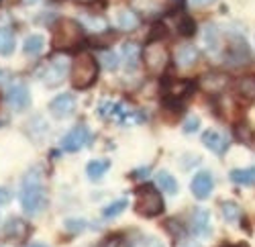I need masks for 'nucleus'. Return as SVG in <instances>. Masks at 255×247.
<instances>
[{
	"mask_svg": "<svg viewBox=\"0 0 255 247\" xmlns=\"http://www.w3.org/2000/svg\"><path fill=\"white\" fill-rule=\"evenodd\" d=\"M47 196H45V186H43V176L39 170H31L20 184V207L31 217L39 215L45 209Z\"/></svg>",
	"mask_w": 255,
	"mask_h": 247,
	"instance_id": "nucleus-1",
	"label": "nucleus"
},
{
	"mask_svg": "<svg viewBox=\"0 0 255 247\" xmlns=\"http://www.w3.org/2000/svg\"><path fill=\"white\" fill-rule=\"evenodd\" d=\"M72 86L76 90H86L90 88L96 78H98V59L88 53V51H82L72 64Z\"/></svg>",
	"mask_w": 255,
	"mask_h": 247,
	"instance_id": "nucleus-2",
	"label": "nucleus"
},
{
	"mask_svg": "<svg viewBox=\"0 0 255 247\" xmlns=\"http://www.w3.org/2000/svg\"><path fill=\"white\" fill-rule=\"evenodd\" d=\"M143 66L151 76H161L169 64V49L161 39H149V43L143 47Z\"/></svg>",
	"mask_w": 255,
	"mask_h": 247,
	"instance_id": "nucleus-3",
	"label": "nucleus"
},
{
	"mask_svg": "<svg viewBox=\"0 0 255 247\" xmlns=\"http://www.w3.org/2000/svg\"><path fill=\"white\" fill-rule=\"evenodd\" d=\"M84 33L78 20L72 18H61L53 27V47L55 49H72L82 41Z\"/></svg>",
	"mask_w": 255,
	"mask_h": 247,
	"instance_id": "nucleus-4",
	"label": "nucleus"
},
{
	"mask_svg": "<svg viewBox=\"0 0 255 247\" xmlns=\"http://www.w3.org/2000/svg\"><path fill=\"white\" fill-rule=\"evenodd\" d=\"M135 211L141 217H157L163 211V196L153 186H141L135 192Z\"/></svg>",
	"mask_w": 255,
	"mask_h": 247,
	"instance_id": "nucleus-5",
	"label": "nucleus"
},
{
	"mask_svg": "<svg viewBox=\"0 0 255 247\" xmlns=\"http://www.w3.org/2000/svg\"><path fill=\"white\" fill-rule=\"evenodd\" d=\"M100 115L106 119H113L117 123H125V125H137V123L145 121V115H141L137 109L125 105V102H102L100 105Z\"/></svg>",
	"mask_w": 255,
	"mask_h": 247,
	"instance_id": "nucleus-6",
	"label": "nucleus"
},
{
	"mask_svg": "<svg viewBox=\"0 0 255 247\" xmlns=\"http://www.w3.org/2000/svg\"><path fill=\"white\" fill-rule=\"evenodd\" d=\"M192 88H194L192 80L172 78V80H167L165 86H163V98H165V102H169V105H178V102H182L190 92H192Z\"/></svg>",
	"mask_w": 255,
	"mask_h": 247,
	"instance_id": "nucleus-7",
	"label": "nucleus"
},
{
	"mask_svg": "<svg viewBox=\"0 0 255 247\" xmlns=\"http://www.w3.org/2000/svg\"><path fill=\"white\" fill-rule=\"evenodd\" d=\"M68 70H70V64H68L66 57H53L45 66L43 74H41V80H43V84L49 88L59 86L63 82V78L68 76Z\"/></svg>",
	"mask_w": 255,
	"mask_h": 247,
	"instance_id": "nucleus-8",
	"label": "nucleus"
},
{
	"mask_svg": "<svg viewBox=\"0 0 255 247\" xmlns=\"http://www.w3.org/2000/svg\"><path fill=\"white\" fill-rule=\"evenodd\" d=\"M88 143H90V131H88V127H86V125H78V127H74L70 133L63 135V139H61V149L74 153V151L84 149V147L88 145Z\"/></svg>",
	"mask_w": 255,
	"mask_h": 247,
	"instance_id": "nucleus-9",
	"label": "nucleus"
},
{
	"mask_svg": "<svg viewBox=\"0 0 255 247\" xmlns=\"http://www.w3.org/2000/svg\"><path fill=\"white\" fill-rule=\"evenodd\" d=\"M6 102L8 107L14 109V111H25L29 107L31 102V94H29V88L27 84H23V82H14V84L6 90Z\"/></svg>",
	"mask_w": 255,
	"mask_h": 247,
	"instance_id": "nucleus-10",
	"label": "nucleus"
},
{
	"mask_svg": "<svg viewBox=\"0 0 255 247\" xmlns=\"http://www.w3.org/2000/svg\"><path fill=\"white\" fill-rule=\"evenodd\" d=\"M49 113L55 119H68L76 113V98L74 94H59L49 102Z\"/></svg>",
	"mask_w": 255,
	"mask_h": 247,
	"instance_id": "nucleus-11",
	"label": "nucleus"
},
{
	"mask_svg": "<svg viewBox=\"0 0 255 247\" xmlns=\"http://www.w3.org/2000/svg\"><path fill=\"white\" fill-rule=\"evenodd\" d=\"M190 188H192V194L198 200H204L212 194V188H215V180H212L210 172H198L192 182H190Z\"/></svg>",
	"mask_w": 255,
	"mask_h": 247,
	"instance_id": "nucleus-12",
	"label": "nucleus"
},
{
	"mask_svg": "<svg viewBox=\"0 0 255 247\" xmlns=\"http://www.w3.org/2000/svg\"><path fill=\"white\" fill-rule=\"evenodd\" d=\"M229 84V76L225 74H219V72H212V74H204L200 80H198V86L208 92V94H219L227 88Z\"/></svg>",
	"mask_w": 255,
	"mask_h": 247,
	"instance_id": "nucleus-13",
	"label": "nucleus"
},
{
	"mask_svg": "<svg viewBox=\"0 0 255 247\" xmlns=\"http://www.w3.org/2000/svg\"><path fill=\"white\" fill-rule=\"evenodd\" d=\"M202 143H204V147L210 149L212 153H225L227 147H229V139L225 133L217 131V129H208L204 135H202Z\"/></svg>",
	"mask_w": 255,
	"mask_h": 247,
	"instance_id": "nucleus-14",
	"label": "nucleus"
},
{
	"mask_svg": "<svg viewBox=\"0 0 255 247\" xmlns=\"http://www.w3.org/2000/svg\"><path fill=\"white\" fill-rule=\"evenodd\" d=\"M227 57L231 59V64H245L249 59V47L245 43V39L235 37L227 43Z\"/></svg>",
	"mask_w": 255,
	"mask_h": 247,
	"instance_id": "nucleus-15",
	"label": "nucleus"
},
{
	"mask_svg": "<svg viewBox=\"0 0 255 247\" xmlns=\"http://www.w3.org/2000/svg\"><path fill=\"white\" fill-rule=\"evenodd\" d=\"M29 225L23 219H8V223L4 225V237H8L10 241H25L29 237Z\"/></svg>",
	"mask_w": 255,
	"mask_h": 247,
	"instance_id": "nucleus-16",
	"label": "nucleus"
},
{
	"mask_svg": "<svg viewBox=\"0 0 255 247\" xmlns=\"http://www.w3.org/2000/svg\"><path fill=\"white\" fill-rule=\"evenodd\" d=\"M198 49L194 45H182L176 53V64L180 68H192L198 64Z\"/></svg>",
	"mask_w": 255,
	"mask_h": 247,
	"instance_id": "nucleus-17",
	"label": "nucleus"
},
{
	"mask_svg": "<svg viewBox=\"0 0 255 247\" xmlns=\"http://www.w3.org/2000/svg\"><path fill=\"white\" fill-rule=\"evenodd\" d=\"M190 227L196 235H208L210 233V215L204 211V209H196L192 213V223Z\"/></svg>",
	"mask_w": 255,
	"mask_h": 247,
	"instance_id": "nucleus-18",
	"label": "nucleus"
},
{
	"mask_svg": "<svg viewBox=\"0 0 255 247\" xmlns=\"http://www.w3.org/2000/svg\"><path fill=\"white\" fill-rule=\"evenodd\" d=\"M117 25H119V29H123V31H135V29L141 25V18H139V14H137L135 10L125 8V10H121V12L117 14Z\"/></svg>",
	"mask_w": 255,
	"mask_h": 247,
	"instance_id": "nucleus-19",
	"label": "nucleus"
},
{
	"mask_svg": "<svg viewBox=\"0 0 255 247\" xmlns=\"http://www.w3.org/2000/svg\"><path fill=\"white\" fill-rule=\"evenodd\" d=\"M221 31H219V27L217 25H206V29H204V43H206V47H208V51H212V53H217L219 49H221Z\"/></svg>",
	"mask_w": 255,
	"mask_h": 247,
	"instance_id": "nucleus-20",
	"label": "nucleus"
},
{
	"mask_svg": "<svg viewBox=\"0 0 255 247\" xmlns=\"http://www.w3.org/2000/svg\"><path fill=\"white\" fill-rule=\"evenodd\" d=\"M16 37L14 31L8 27H0V55H10L14 51Z\"/></svg>",
	"mask_w": 255,
	"mask_h": 247,
	"instance_id": "nucleus-21",
	"label": "nucleus"
},
{
	"mask_svg": "<svg viewBox=\"0 0 255 247\" xmlns=\"http://www.w3.org/2000/svg\"><path fill=\"white\" fill-rule=\"evenodd\" d=\"M155 182H157V188H161L165 194H176V192H178V182H176V178L169 174V172H165V170L157 172Z\"/></svg>",
	"mask_w": 255,
	"mask_h": 247,
	"instance_id": "nucleus-22",
	"label": "nucleus"
},
{
	"mask_svg": "<svg viewBox=\"0 0 255 247\" xmlns=\"http://www.w3.org/2000/svg\"><path fill=\"white\" fill-rule=\"evenodd\" d=\"M43 47H45V39H43V35H39V33L29 35V37L25 39V43H23L25 53H27V55H31V57L39 55L41 51H43Z\"/></svg>",
	"mask_w": 255,
	"mask_h": 247,
	"instance_id": "nucleus-23",
	"label": "nucleus"
},
{
	"mask_svg": "<svg viewBox=\"0 0 255 247\" xmlns=\"http://www.w3.org/2000/svg\"><path fill=\"white\" fill-rule=\"evenodd\" d=\"M123 55H125V61H127V68H137L139 66V59H143V49L137 45V43H127L123 47Z\"/></svg>",
	"mask_w": 255,
	"mask_h": 247,
	"instance_id": "nucleus-24",
	"label": "nucleus"
},
{
	"mask_svg": "<svg viewBox=\"0 0 255 247\" xmlns=\"http://www.w3.org/2000/svg\"><path fill=\"white\" fill-rule=\"evenodd\" d=\"M109 168H111V161H106V159H92L86 166V174H88V178L92 182H96V180H100L106 172H109Z\"/></svg>",
	"mask_w": 255,
	"mask_h": 247,
	"instance_id": "nucleus-25",
	"label": "nucleus"
},
{
	"mask_svg": "<svg viewBox=\"0 0 255 247\" xmlns=\"http://www.w3.org/2000/svg\"><path fill=\"white\" fill-rule=\"evenodd\" d=\"M231 180L235 184H241V186H251V184H255V166L243 168V170H233Z\"/></svg>",
	"mask_w": 255,
	"mask_h": 247,
	"instance_id": "nucleus-26",
	"label": "nucleus"
},
{
	"mask_svg": "<svg viewBox=\"0 0 255 247\" xmlns=\"http://www.w3.org/2000/svg\"><path fill=\"white\" fill-rule=\"evenodd\" d=\"M237 92L243 96V98H249L253 100L255 98V78L253 76H245L237 82Z\"/></svg>",
	"mask_w": 255,
	"mask_h": 247,
	"instance_id": "nucleus-27",
	"label": "nucleus"
},
{
	"mask_svg": "<svg viewBox=\"0 0 255 247\" xmlns=\"http://www.w3.org/2000/svg\"><path fill=\"white\" fill-rule=\"evenodd\" d=\"M235 137L245 143V145H253L255 143V131L251 125H247V123H239V125L235 127Z\"/></svg>",
	"mask_w": 255,
	"mask_h": 247,
	"instance_id": "nucleus-28",
	"label": "nucleus"
},
{
	"mask_svg": "<svg viewBox=\"0 0 255 247\" xmlns=\"http://www.w3.org/2000/svg\"><path fill=\"white\" fill-rule=\"evenodd\" d=\"M221 213H223V219L227 223H237L241 219V209L237 202H223L221 204Z\"/></svg>",
	"mask_w": 255,
	"mask_h": 247,
	"instance_id": "nucleus-29",
	"label": "nucleus"
},
{
	"mask_svg": "<svg viewBox=\"0 0 255 247\" xmlns=\"http://www.w3.org/2000/svg\"><path fill=\"white\" fill-rule=\"evenodd\" d=\"M127 202L125 198H119V200H115V202H111L109 207H106L104 211H102V215H104V219H115V217H119L125 209H127Z\"/></svg>",
	"mask_w": 255,
	"mask_h": 247,
	"instance_id": "nucleus-30",
	"label": "nucleus"
},
{
	"mask_svg": "<svg viewBox=\"0 0 255 247\" xmlns=\"http://www.w3.org/2000/svg\"><path fill=\"white\" fill-rule=\"evenodd\" d=\"M100 59H102V64H104L106 70H117V68H119V57H117V53H113V51H104V53L100 55Z\"/></svg>",
	"mask_w": 255,
	"mask_h": 247,
	"instance_id": "nucleus-31",
	"label": "nucleus"
},
{
	"mask_svg": "<svg viewBox=\"0 0 255 247\" xmlns=\"http://www.w3.org/2000/svg\"><path fill=\"white\" fill-rule=\"evenodd\" d=\"M165 229H167L169 233H172V235H174L176 239H178V237H180V239L184 237V229L180 227V225H178V227H176V221H174V219H169V221L165 223Z\"/></svg>",
	"mask_w": 255,
	"mask_h": 247,
	"instance_id": "nucleus-32",
	"label": "nucleus"
},
{
	"mask_svg": "<svg viewBox=\"0 0 255 247\" xmlns=\"http://www.w3.org/2000/svg\"><path fill=\"white\" fill-rule=\"evenodd\" d=\"M198 125H200V121H198V117H190V119H186V123H184V133H194L196 129H198Z\"/></svg>",
	"mask_w": 255,
	"mask_h": 247,
	"instance_id": "nucleus-33",
	"label": "nucleus"
},
{
	"mask_svg": "<svg viewBox=\"0 0 255 247\" xmlns=\"http://www.w3.org/2000/svg\"><path fill=\"white\" fill-rule=\"evenodd\" d=\"M178 27H180V33H182V35H192V33H194V23H192V20H190L188 16L182 18V23H180Z\"/></svg>",
	"mask_w": 255,
	"mask_h": 247,
	"instance_id": "nucleus-34",
	"label": "nucleus"
},
{
	"mask_svg": "<svg viewBox=\"0 0 255 247\" xmlns=\"http://www.w3.org/2000/svg\"><path fill=\"white\" fill-rule=\"evenodd\" d=\"M66 227H68V231H74V233H78V231H82L86 225H84V221H68L66 223Z\"/></svg>",
	"mask_w": 255,
	"mask_h": 247,
	"instance_id": "nucleus-35",
	"label": "nucleus"
},
{
	"mask_svg": "<svg viewBox=\"0 0 255 247\" xmlns=\"http://www.w3.org/2000/svg\"><path fill=\"white\" fill-rule=\"evenodd\" d=\"M121 245V239L115 235V237H106V239H102V243H100V247H119Z\"/></svg>",
	"mask_w": 255,
	"mask_h": 247,
	"instance_id": "nucleus-36",
	"label": "nucleus"
},
{
	"mask_svg": "<svg viewBox=\"0 0 255 247\" xmlns=\"http://www.w3.org/2000/svg\"><path fill=\"white\" fill-rule=\"evenodd\" d=\"M190 2H192V6H208L215 2V0H190Z\"/></svg>",
	"mask_w": 255,
	"mask_h": 247,
	"instance_id": "nucleus-37",
	"label": "nucleus"
},
{
	"mask_svg": "<svg viewBox=\"0 0 255 247\" xmlns=\"http://www.w3.org/2000/svg\"><path fill=\"white\" fill-rule=\"evenodd\" d=\"M4 202H8V192L6 188H0V204H4Z\"/></svg>",
	"mask_w": 255,
	"mask_h": 247,
	"instance_id": "nucleus-38",
	"label": "nucleus"
},
{
	"mask_svg": "<svg viewBox=\"0 0 255 247\" xmlns=\"http://www.w3.org/2000/svg\"><path fill=\"white\" fill-rule=\"evenodd\" d=\"M29 247H45V245H43V243H31Z\"/></svg>",
	"mask_w": 255,
	"mask_h": 247,
	"instance_id": "nucleus-39",
	"label": "nucleus"
},
{
	"mask_svg": "<svg viewBox=\"0 0 255 247\" xmlns=\"http://www.w3.org/2000/svg\"><path fill=\"white\" fill-rule=\"evenodd\" d=\"M235 247H243V245H235Z\"/></svg>",
	"mask_w": 255,
	"mask_h": 247,
	"instance_id": "nucleus-40",
	"label": "nucleus"
}]
</instances>
